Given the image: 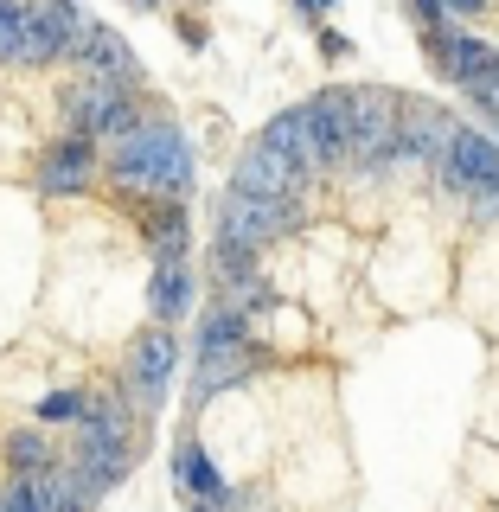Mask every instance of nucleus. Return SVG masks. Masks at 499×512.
<instances>
[{
	"mask_svg": "<svg viewBox=\"0 0 499 512\" xmlns=\"http://www.w3.org/2000/svg\"><path fill=\"white\" fill-rule=\"evenodd\" d=\"M103 173L128 199H186L192 192V148H186L180 122L148 116L135 135H122V141L103 148Z\"/></svg>",
	"mask_w": 499,
	"mask_h": 512,
	"instance_id": "nucleus-1",
	"label": "nucleus"
},
{
	"mask_svg": "<svg viewBox=\"0 0 499 512\" xmlns=\"http://www.w3.org/2000/svg\"><path fill=\"white\" fill-rule=\"evenodd\" d=\"M148 122L135 103V84H122V77H84V84L64 90V128L71 135H90V141H122L135 135V128Z\"/></svg>",
	"mask_w": 499,
	"mask_h": 512,
	"instance_id": "nucleus-2",
	"label": "nucleus"
},
{
	"mask_svg": "<svg viewBox=\"0 0 499 512\" xmlns=\"http://www.w3.org/2000/svg\"><path fill=\"white\" fill-rule=\"evenodd\" d=\"M397 103L391 90H352V141H346V160L359 173H384L397 160Z\"/></svg>",
	"mask_w": 499,
	"mask_h": 512,
	"instance_id": "nucleus-3",
	"label": "nucleus"
},
{
	"mask_svg": "<svg viewBox=\"0 0 499 512\" xmlns=\"http://www.w3.org/2000/svg\"><path fill=\"white\" fill-rule=\"evenodd\" d=\"M218 237L224 244H244V250H269L276 237H288L301 224L295 199H250V192H224L218 199Z\"/></svg>",
	"mask_w": 499,
	"mask_h": 512,
	"instance_id": "nucleus-4",
	"label": "nucleus"
},
{
	"mask_svg": "<svg viewBox=\"0 0 499 512\" xmlns=\"http://www.w3.org/2000/svg\"><path fill=\"white\" fill-rule=\"evenodd\" d=\"M173 365H180V346H173V333L160 327H141L135 333V346H128V359H122V397L135 404V416L141 410H160V397H167V384H173Z\"/></svg>",
	"mask_w": 499,
	"mask_h": 512,
	"instance_id": "nucleus-5",
	"label": "nucleus"
},
{
	"mask_svg": "<svg viewBox=\"0 0 499 512\" xmlns=\"http://www.w3.org/2000/svg\"><path fill=\"white\" fill-rule=\"evenodd\" d=\"M96 173H103V141L90 135H64L52 154L39 160V192L45 199H71V192H90Z\"/></svg>",
	"mask_w": 499,
	"mask_h": 512,
	"instance_id": "nucleus-6",
	"label": "nucleus"
},
{
	"mask_svg": "<svg viewBox=\"0 0 499 512\" xmlns=\"http://www.w3.org/2000/svg\"><path fill=\"white\" fill-rule=\"evenodd\" d=\"M84 32V13L71 0H26V58L20 64H58L71 58V39Z\"/></svg>",
	"mask_w": 499,
	"mask_h": 512,
	"instance_id": "nucleus-7",
	"label": "nucleus"
},
{
	"mask_svg": "<svg viewBox=\"0 0 499 512\" xmlns=\"http://www.w3.org/2000/svg\"><path fill=\"white\" fill-rule=\"evenodd\" d=\"M71 461L109 493V487H122V480L135 474V436H116V429L77 423V448H71Z\"/></svg>",
	"mask_w": 499,
	"mask_h": 512,
	"instance_id": "nucleus-8",
	"label": "nucleus"
},
{
	"mask_svg": "<svg viewBox=\"0 0 499 512\" xmlns=\"http://www.w3.org/2000/svg\"><path fill=\"white\" fill-rule=\"evenodd\" d=\"M423 45H429V64H436V71L448 77V84H474L480 71H487V64H499V52L487 39H474V32H461V26H429L423 32Z\"/></svg>",
	"mask_w": 499,
	"mask_h": 512,
	"instance_id": "nucleus-9",
	"label": "nucleus"
},
{
	"mask_svg": "<svg viewBox=\"0 0 499 512\" xmlns=\"http://www.w3.org/2000/svg\"><path fill=\"white\" fill-rule=\"evenodd\" d=\"M173 487L192 500V512H231L237 506V493L224 487V474L212 468L205 442H180V448H173Z\"/></svg>",
	"mask_w": 499,
	"mask_h": 512,
	"instance_id": "nucleus-10",
	"label": "nucleus"
},
{
	"mask_svg": "<svg viewBox=\"0 0 499 512\" xmlns=\"http://www.w3.org/2000/svg\"><path fill=\"white\" fill-rule=\"evenodd\" d=\"M256 141H263V148L276 154L288 173H301V180L327 167V160H320V141H314V122H308V109H282V116H269Z\"/></svg>",
	"mask_w": 499,
	"mask_h": 512,
	"instance_id": "nucleus-11",
	"label": "nucleus"
},
{
	"mask_svg": "<svg viewBox=\"0 0 499 512\" xmlns=\"http://www.w3.org/2000/svg\"><path fill=\"white\" fill-rule=\"evenodd\" d=\"M231 192H250V199H295L301 192V173H288L263 141H250L231 167Z\"/></svg>",
	"mask_w": 499,
	"mask_h": 512,
	"instance_id": "nucleus-12",
	"label": "nucleus"
},
{
	"mask_svg": "<svg viewBox=\"0 0 499 512\" xmlns=\"http://www.w3.org/2000/svg\"><path fill=\"white\" fill-rule=\"evenodd\" d=\"M71 58L84 64V77H122V84H135V52H128V39L116 26H90L71 39Z\"/></svg>",
	"mask_w": 499,
	"mask_h": 512,
	"instance_id": "nucleus-13",
	"label": "nucleus"
},
{
	"mask_svg": "<svg viewBox=\"0 0 499 512\" xmlns=\"http://www.w3.org/2000/svg\"><path fill=\"white\" fill-rule=\"evenodd\" d=\"M141 237H148L154 269L160 263H186V256H192V218H186V205L180 199L148 205V212H141Z\"/></svg>",
	"mask_w": 499,
	"mask_h": 512,
	"instance_id": "nucleus-14",
	"label": "nucleus"
},
{
	"mask_svg": "<svg viewBox=\"0 0 499 512\" xmlns=\"http://www.w3.org/2000/svg\"><path fill=\"white\" fill-rule=\"evenodd\" d=\"M32 487H39L45 512H96V500H103V487H96L77 461H52V468H39Z\"/></svg>",
	"mask_w": 499,
	"mask_h": 512,
	"instance_id": "nucleus-15",
	"label": "nucleus"
},
{
	"mask_svg": "<svg viewBox=\"0 0 499 512\" xmlns=\"http://www.w3.org/2000/svg\"><path fill=\"white\" fill-rule=\"evenodd\" d=\"M308 122H314V141H320V160H346V141H352V90H320L308 96Z\"/></svg>",
	"mask_w": 499,
	"mask_h": 512,
	"instance_id": "nucleus-16",
	"label": "nucleus"
},
{
	"mask_svg": "<svg viewBox=\"0 0 499 512\" xmlns=\"http://www.w3.org/2000/svg\"><path fill=\"white\" fill-rule=\"evenodd\" d=\"M192 301H199V276H192L186 263H160L148 276V314L160 327H173L180 314H192Z\"/></svg>",
	"mask_w": 499,
	"mask_h": 512,
	"instance_id": "nucleus-17",
	"label": "nucleus"
},
{
	"mask_svg": "<svg viewBox=\"0 0 499 512\" xmlns=\"http://www.w3.org/2000/svg\"><path fill=\"white\" fill-rule=\"evenodd\" d=\"M250 346V320L231 314L224 301H212V308L199 314V333H192V359H224V352H244Z\"/></svg>",
	"mask_w": 499,
	"mask_h": 512,
	"instance_id": "nucleus-18",
	"label": "nucleus"
},
{
	"mask_svg": "<svg viewBox=\"0 0 499 512\" xmlns=\"http://www.w3.org/2000/svg\"><path fill=\"white\" fill-rule=\"evenodd\" d=\"M448 122L442 109H410L404 103V116H397V160H436L442 154V141H448Z\"/></svg>",
	"mask_w": 499,
	"mask_h": 512,
	"instance_id": "nucleus-19",
	"label": "nucleus"
},
{
	"mask_svg": "<svg viewBox=\"0 0 499 512\" xmlns=\"http://www.w3.org/2000/svg\"><path fill=\"white\" fill-rule=\"evenodd\" d=\"M256 365H263V352L244 346V352H224V359H205L199 372H192V410H205L218 391H231V384H244Z\"/></svg>",
	"mask_w": 499,
	"mask_h": 512,
	"instance_id": "nucleus-20",
	"label": "nucleus"
},
{
	"mask_svg": "<svg viewBox=\"0 0 499 512\" xmlns=\"http://www.w3.org/2000/svg\"><path fill=\"white\" fill-rule=\"evenodd\" d=\"M218 301H224V308H231V314H269V308H276V288H269L263 282V269H256V276H237V282H218Z\"/></svg>",
	"mask_w": 499,
	"mask_h": 512,
	"instance_id": "nucleus-21",
	"label": "nucleus"
},
{
	"mask_svg": "<svg viewBox=\"0 0 499 512\" xmlns=\"http://www.w3.org/2000/svg\"><path fill=\"white\" fill-rule=\"evenodd\" d=\"M52 442H45V429L39 423H32V429H13V436H7V468L13 474H39V468H52Z\"/></svg>",
	"mask_w": 499,
	"mask_h": 512,
	"instance_id": "nucleus-22",
	"label": "nucleus"
},
{
	"mask_svg": "<svg viewBox=\"0 0 499 512\" xmlns=\"http://www.w3.org/2000/svg\"><path fill=\"white\" fill-rule=\"evenodd\" d=\"M256 269H263V250H244V244H224V237H212V276L218 282L256 276Z\"/></svg>",
	"mask_w": 499,
	"mask_h": 512,
	"instance_id": "nucleus-23",
	"label": "nucleus"
},
{
	"mask_svg": "<svg viewBox=\"0 0 499 512\" xmlns=\"http://www.w3.org/2000/svg\"><path fill=\"white\" fill-rule=\"evenodd\" d=\"M26 58V0H0V64Z\"/></svg>",
	"mask_w": 499,
	"mask_h": 512,
	"instance_id": "nucleus-24",
	"label": "nucleus"
},
{
	"mask_svg": "<svg viewBox=\"0 0 499 512\" xmlns=\"http://www.w3.org/2000/svg\"><path fill=\"white\" fill-rule=\"evenodd\" d=\"M410 13L429 32V26H442V20H480V13H487V0H410Z\"/></svg>",
	"mask_w": 499,
	"mask_h": 512,
	"instance_id": "nucleus-25",
	"label": "nucleus"
},
{
	"mask_svg": "<svg viewBox=\"0 0 499 512\" xmlns=\"http://www.w3.org/2000/svg\"><path fill=\"white\" fill-rule=\"evenodd\" d=\"M84 397H90V391H45V397H39V429L77 423V416H84Z\"/></svg>",
	"mask_w": 499,
	"mask_h": 512,
	"instance_id": "nucleus-26",
	"label": "nucleus"
},
{
	"mask_svg": "<svg viewBox=\"0 0 499 512\" xmlns=\"http://www.w3.org/2000/svg\"><path fill=\"white\" fill-rule=\"evenodd\" d=\"M0 512H45V506H39V487H32V474H13L7 487H0Z\"/></svg>",
	"mask_w": 499,
	"mask_h": 512,
	"instance_id": "nucleus-27",
	"label": "nucleus"
},
{
	"mask_svg": "<svg viewBox=\"0 0 499 512\" xmlns=\"http://www.w3.org/2000/svg\"><path fill=\"white\" fill-rule=\"evenodd\" d=\"M461 90H468V103H480L487 116H499V64H487V71H480L474 84H461Z\"/></svg>",
	"mask_w": 499,
	"mask_h": 512,
	"instance_id": "nucleus-28",
	"label": "nucleus"
},
{
	"mask_svg": "<svg viewBox=\"0 0 499 512\" xmlns=\"http://www.w3.org/2000/svg\"><path fill=\"white\" fill-rule=\"evenodd\" d=\"M320 52H327V58H346L352 45H346V39H340V32H333V26H320Z\"/></svg>",
	"mask_w": 499,
	"mask_h": 512,
	"instance_id": "nucleus-29",
	"label": "nucleus"
},
{
	"mask_svg": "<svg viewBox=\"0 0 499 512\" xmlns=\"http://www.w3.org/2000/svg\"><path fill=\"white\" fill-rule=\"evenodd\" d=\"M128 7H141V13H148V7H160V0H128Z\"/></svg>",
	"mask_w": 499,
	"mask_h": 512,
	"instance_id": "nucleus-30",
	"label": "nucleus"
},
{
	"mask_svg": "<svg viewBox=\"0 0 499 512\" xmlns=\"http://www.w3.org/2000/svg\"><path fill=\"white\" fill-rule=\"evenodd\" d=\"M493 141H499V116H493Z\"/></svg>",
	"mask_w": 499,
	"mask_h": 512,
	"instance_id": "nucleus-31",
	"label": "nucleus"
}]
</instances>
